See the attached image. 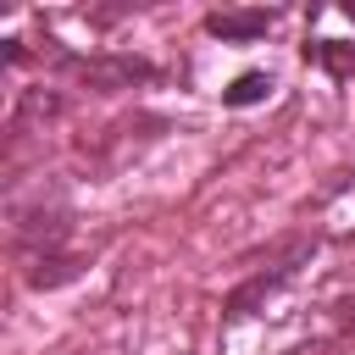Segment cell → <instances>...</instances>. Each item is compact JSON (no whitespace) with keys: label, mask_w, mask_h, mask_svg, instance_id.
I'll return each mask as SVG.
<instances>
[{"label":"cell","mask_w":355,"mask_h":355,"mask_svg":"<svg viewBox=\"0 0 355 355\" xmlns=\"http://www.w3.org/2000/svg\"><path fill=\"white\" fill-rule=\"evenodd\" d=\"M50 61L61 72H72L78 83H89L94 94H111V89H133V83H155L161 78L139 55H72V50H50Z\"/></svg>","instance_id":"cell-1"},{"label":"cell","mask_w":355,"mask_h":355,"mask_svg":"<svg viewBox=\"0 0 355 355\" xmlns=\"http://www.w3.org/2000/svg\"><path fill=\"white\" fill-rule=\"evenodd\" d=\"M305 250H311V244H300V250H294L288 261H277L272 272H255L250 283H239V288L227 294V322H239V316H250V311H255V305H261L266 294H277V288H283V283L294 277V266L305 261Z\"/></svg>","instance_id":"cell-2"},{"label":"cell","mask_w":355,"mask_h":355,"mask_svg":"<svg viewBox=\"0 0 355 355\" xmlns=\"http://www.w3.org/2000/svg\"><path fill=\"white\" fill-rule=\"evenodd\" d=\"M22 261H28V266H22V277H28L33 288H55V283H72V277L83 272V261H78V255H67V250H28Z\"/></svg>","instance_id":"cell-3"},{"label":"cell","mask_w":355,"mask_h":355,"mask_svg":"<svg viewBox=\"0 0 355 355\" xmlns=\"http://www.w3.org/2000/svg\"><path fill=\"white\" fill-rule=\"evenodd\" d=\"M272 28V11H211L205 17V33H216V39H233V44H244V39H261Z\"/></svg>","instance_id":"cell-4"},{"label":"cell","mask_w":355,"mask_h":355,"mask_svg":"<svg viewBox=\"0 0 355 355\" xmlns=\"http://www.w3.org/2000/svg\"><path fill=\"white\" fill-rule=\"evenodd\" d=\"M305 61L322 67V72H333L338 83L355 78V44H344V39H311V44H305Z\"/></svg>","instance_id":"cell-5"},{"label":"cell","mask_w":355,"mask_h":355,"mask_svg":"<svg viewBox=\"0 0 355 355\" xmlns=\"http://www.w3.org/2000/svg\"><path fill=\"white\" fill-rule=\"evenodd\" d=\"M266 89H272L266 72H244V78H233V89H222V105H255V100H266Z\"/></svg>","instance_id":"cell-6"}]
</instances>
